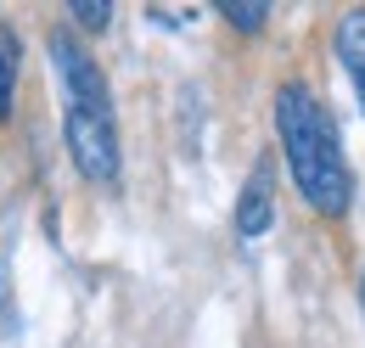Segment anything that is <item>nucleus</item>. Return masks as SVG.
I'll return each mask as SVG.
<instances>
[{"label": "nucleus", "mask_w": 365, "mask_h": 348, "mask_svg": "<svg viewBox=\"0 0 365 348\" xmlns=\"http://www.w3.org/2000/svg\"><path fill=\"white\" fill-rule=\"evenodd\" d=\"M46 51L56 90H62V140H68L73 169L91 185H118L124 152H118V113H113V90H107L101 62L68 29H51Z\"/></svg>", "instance_id": "f257e3e1"}, {"label": "nucleus", "mask_w": 365, "mask_h": 348, "mask_svg": "<svg viewBox=\"0 0 365 348\" xmlns=\"http://www.w3.org/2000/svg\"><path fill=\"white\" fill-rule=\"evenodd\" d=\"M275 135H281L287 169H292V185L304 191V203L326 219H343L354 203V169H349L343 135L331 124L326 101L309 85L275 90Z\"/></svg>", "instance_id": "f03ea898"}, {"label": "nucleus", "mask_w": 365, "mask_h": 348, "mask_svg": "<svg viewBox=\"0 0 365 348\" xmlns=\"http://www.w3.org/2000/svg\"><path fill=\"white\" fill-rule=\"evenodd\" d=\"M270 219H275V169H270V158H259L253 163V174L242 180V197H236V236H264L270 230Z\"/></svg>", "instance_id": "7ed1b4c3"}, {"label": "nucleus", "mask_w": 365, "mask_h": 348, "mask_svg": "<svg viewBox=\"0 0 365 348\" xmlns=\"http://www.w3.org/2000/svg\"><path fill=\"white\" fill-rule=\"evenodd\" d=\"M337 56H343V68L354 79V96H360V107H365V6L337 23Z\"/></svg>", "instance_id": "20e7f679"}, {"label": "nucleus", "mask_w": 365, "mask_h": 348, "mask_svg": "<svg viewBox=\"0 0 365 348\" xmlns=\"http://www.w3.org/2000/svg\"><path fill=\"white\" fill-rule=\"evenodd\" d=\"M17 73H23V45H17V34H11V23H0V124L11 118Z\"/></svg>", "instance_id": "39448f33"}, {"label": "nucleus", "mask_w": 365, "mask_h": 348, "mask_svg": "<svg viewBox=\"0 0 365 348\" xmlns=\"http://www.w3.org/2000/svg\"><path fill=\"white\" fill-rule=\"evenodd\" d=\"M214 11H225L230 29H247V34H259V29L270 23V6H264V0H247V6H242V0H220Z\"/></svg>", "instance_id": "423d86ee"}, {"label": "nucleus", "mask_w": 365, "mask_h": 348, "mask_svg": "<svg viewBox=\"0 0 365 348\" xmlns=\"http://www.w3.org/2000/svg\"><path fill=\"white\" fill-rule=\"evenodd\" d=\"M68 11H73V23H79V29H91V34L113 23V6H107V0H73Z\"/></svg>", "instance_id": "0eeeda50"}, {"label": "nucleus", "mask_w": 365, "mask_h": 348, "mask_svg": "<svg viewBox=\"0 0 365 348\" xmlns=\"http://www.w3.org/2000/svg\"><path fill=\"white\" fill-rule=\"evenodd\" d=\"M360 304H365V270H360Z\"/></svg>", "instance_id": "6e6552de"}]
</instances>
